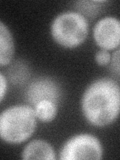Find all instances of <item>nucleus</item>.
I'll return each mask as SVG.
<instances>
[{
    "instance_id": "obj_2",
    "label": "nucleus",
    "mask_w": 120,
    "mask_h": 160,
    "mask_svg": "<svg viewBox=\"0 0 120 160\" xmlns=\"http://www.w3.org/2000/svg\"><path fill=\"white\" fill-rule=\"evenodd\" d=\"M37 125L30 105H14L0 113V139L7 143H21L30 138Z\"/></svg>"
},
{
    "instance_id": "obj_14",
    "label": "nucleus",
    "mask_w": 120,
    "mask_h": 160,
    "mask_svg": "<svg viewBox=\"0 0 120 160\" xmlns=\"http://www.w3.org/2000/svg\"><path fill=\"white\" fill-rule=\"evenodd\" d=\"M118 55H119V51L117 50L114 54V57H112V66L114 67L117 76L119 75V57H118Z\"/></svg>"
},
{
    "instance_id": "obj_5",
    "label": "nucleus",
    "mask_w": 120,
    "mask_h": 160,
    "mask_svg": "<svg viewBox=\"0 0 120 160\" xmlns=\"http://www.w3.org/2000/svg\"><path fill=\"white\" fill-rule=\"evenodd\" d=\"M93 37L102 50L116 49L120 43V22L116 17L107 16L100 19L93 29Z\"/></svg>"
},
{
    "instance_id": "obj_12",
    "label": "nucleus",
    "mask_w": 120,
    "mask_h": 160,
    "mask_svg": "<svg viewBox=\"0 0 120 160\" xmlns=\"http://www.w3.org/2000/svg\"><path fill=\"white\" fill-rule=\"evenodd\" d=\"M95 60L100 66H105L111 61V55H110L109 51L101 49L95 54Z\"/></svg>"
},
{
    "instance_id": "obj_10",
    "label": "nucleus",
    "mask_w": 120,
    "mask_h": 160,
    "mask_svg": "<svg viewBox=\"0 0 120 160\" xmlns=\"http://www.w3.org/2000/svg\"><path fill=\"white\" fill-rule=\"evenodd\" d=\"M29 76V69L24 62L17 61L10 66L8 70V78L12 83L19 84L25 82Z\"/></svg>"
},
{
    "instance_id": "obj_9",
    "label": "nucleus",
    "mask_w": 120,
    "mask_h": 160,
    "mask_svg": "<svg viewBox=\"0 0 120 160\" xmlns=\"http://www.w3.org/2000/svg\"><path fill=\"white\" fill-rule=\"evenodd\" d=\"M57 105L58 104L49 101V100H43V101L38 102L33 106L35 116L43 123L51 122L57 115Z\"/></svg>"
},
{
    "instance_id": "obj_1",
    "label": "nucleus",
    "mask_w": 120,
    "mask_h": 160,
    "mask_svg": "<svg viewBox=\"0 0 120 160\" xmlns=\"http://www.w3.org/2000/svg\"><path fill=\"white\" fill-rule=\"evenodd\" d=\"M120 107L119 84L110 78L93 81L83 93L81 108L84 117L94 126L102 127L117 119Z\"/></svg>"
},
{
    "instance_id": "obj_7",
    "label": "nucleus",
    "mask_w": 120,
    "mask_h": 160,
    "mask_svg": "<svg viewBox=\"0 0 120 160\" xmlns=\"http://www.w3.org/2000/svg\"><path fill=\"white\" fill-rule=\"evenodd\" d=\"M25 160L31 159H46V160H54L55 156L54 149L51 144L45 140L36 139L29 142L24 147L22 151V156Z\"/></svg>"
},
{
    "instance_id": "obj_8",
    "label": "nucleus",
    "mask_w": 120,
    "mask_h": 160,
    "mask_svg": "<svg viewBox=\"0 0 120 160\" xmlns=\"http://www.w3.org/2000/svg\"><path fill=\"white\" fill-rule=\"evenodd\" d=\"M14 41L8 27L0 21V66L10 64L14 55Z\"/></svg>"
},
{
    "instance_id": "obj_13",
    "label": "nucleus",
    "mask_w": 120,
    "mask_h": 160,
    "mask_svg": "<svg viewBox=\"0 0 120 160\" xmlns=\"http://www.w3.org/2000/svg\"><path fill=\"white\" fill-rule=\"evenodd\" d=\"M7 91V79L0 72V102L2 101Z\"/></svg>"
},
{
    "instance_id": "obj_3",
    "label": "nucleus",
    "mask_w": 120,
    "mask_h": 160,
    "mask_svg": "<svg viewBox=\"0 0 120 160\" xmlns=\"http://www.w3.org/2000/svg\"><path fill=\"white\" fill-rule=\"evenodd\" d=\"M88 29L86 18L76 11L58 14L50 28L54 41L65 48H75L81 45L88 36Z\"/></svg>"
},
{
    "instance_id": "obj_6",
    "label": "nucleus",
    "mask_w": 120,
    "mask_h": 160,
    "mask_svg": "<svg viewBox=\"0 0 120 160\" xmlns=\"http://www.w3.org/2000/svg\"><path fill=\"white\" fill-rule=\"evenodd\" d=\"M26 96L27 101L32 107L43 100H49L58 104L61 97V89L55 80L48 77H42L35 79L30 83Z\"/></svg>"
},
{
    "instance_id": "obj_11",
    "label": "nucleus",
    "mask_w": 120,
    "mask_h": 160,
    "mask_svg": "<svg viewBox=\"0 0 120 160\" xmlns=\"http://www.w3.org/2000/svg\"><path fill=\"white\" fill-rule=\"evenodd\" d=\"M102 1H81L78 2V10L80 11L81 15H89V16L93 17L95 14H97L98 5L102 4Z\"/></svg>"
},
{
    "instance_id": "obj_4",
    "label": "nucleus",
    "mask_w": 120,
    "mask_h": 160,
    "mask_svg": "<svg viewBox=\"0 0 120 160\" xmlns=\"http://www.w3.org/2000/svg\"><path fill=\"white\" fill-rule=\"evenodd\" d=\"M102 145L96 136L88 133L74 135L64 143L60 150L61 160H78L102 158Z\"/></svg>"
}]
</instances>
